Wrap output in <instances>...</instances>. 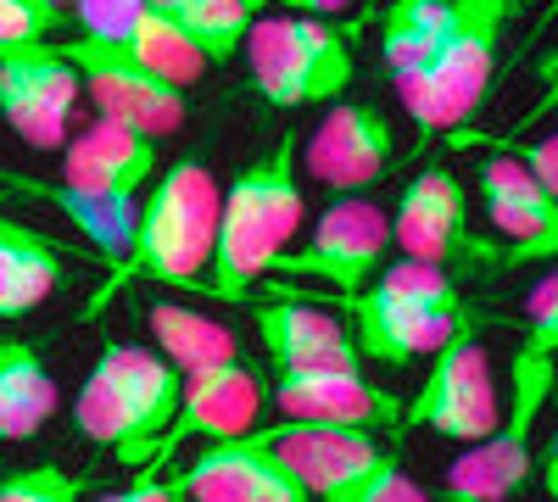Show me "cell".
<instances>
[{
  "instance_id": "1",
  "label": "cell",
  "mask_w": 558,
  "mask_h": 502,
  "mask_svg": "<svg viewBox=\"0 0 558 502\" xmlns=\"http://www.w3.org/2000/svg\"><path fill=\"white\" fill-rule=\"evenodd\" d=\"M296 134H279L274 151L246 162L229 191H218V223H213V257L202 273V296L213 302H246L252 285L268 273V262L291 246L302 230V162H296Z\"/></svg>"
},
{
  "instance_id": "2",
  "label": "cell",
  "mask_w": 558,
  "mask_h": 502,
  "mask_svg": "<svg viewBox=\"0 0 558 502\" xmlns=\"http://www.w3.org/2000/svg\"><path fill=\"white\" fill-rule=\"evenodd\" d=\"M213 223H218L213 168L202 157H179L168 173L151 179V196L134 212V235H129L123 257L107 268V280H101L96 302L84 307V318H96L134 280L196 291L202 273H207V257H213Z\"/></svg>"
},
{
  "instance_id": "3",
  "label": "cell",
  "mask_w": 558,
  "mask_h": 502,
  "mask_svg": "<svg viewBox=\"0 0 558 502\" xmlns=\"http://www.w3.org/2000/svg\"><path fill=\"white\" fill-rule=\"evenodd\" d=\"M179 391L184 375L168 357H157L151 346L107 341L73 396V430L89 446H107L123 469L162 464V436L179 414Z\"/></svg>"
},
{
  "instance_id": "4",
  "label": "cell",
  "mask_w": 558,
  "mask_h": 502,
  "mask_svg": "<svg viewBox=\"0 0 558 502\" xmlns=\"http://www.w3.org/2000/svg\"><path fill=\"white\" fill-rule=\"evenodd\" d=\"M520 7L525 0H452L447 7V28L436 39V51L408 78H397L402 112L413 118L418 140H436L441 128L475 118L502 57V34L520 17Z\"/></svg>"
},
{
  "instance_id": "5",
  "label": "cell",
  "mask_w": 558,
  "mask_h": 502,
  "mask_svg": "<svg viewBox=\"0 0 558 502\" xmlns=\"http://www.w3.org/2000/svg\"><path fill=\"white\" fill-rule=\"evenodd\" d=\"M347 318H352V341H357V357H375L386 369H402L413 357H430L452 341V330L463 325V296L452 285L447 268H430V262H391L368 280L357 296L341 302Z\"/></svg>"
},
{
  "instance_id": "6",
  "label": "cell",
  "mask_w": 558,
  "mask_h": 502,
  "mask_svg": "<svg viewBox=\"0 0 558 502\" xmlns=\"http://www.w3.org/2000/svg\"><path fill=\"white\" fill-rule=\"evenodd\" d=\"M241 51L252 62V96L268 107H324L357 73V28L302 12H263Z\"/></svg>"
},
{
  "instance_id": "7",
  "label": "cell",
  "mask_w": 558,
  "mask_h": 502,
  "mask_svg": "<svg viewBox=\"0 0 558 502\" xmlns=\"http://www.w3.org/2000/svg\"><path fill=\"white\" fill-rule=\"evenodd\" d=\"M558 385V341L520 335L508 357V402L502 425L475 441L463 458L447 469V502H514L531 486V430Z\"/></svg>"
},
{
  "instance_id": "8",
  "label": "cell",
  "mask_w": 558,
  "mask_h": 502,
  "mask_svg": "<svg viewBox=\"0 0 558 502\" xmlns=\"http://www.w3.org/2000/svg\"><path fill=\"white\" fill-rule=\"evenodd\" d=\"M502 425V396L492 380L486 346L475 341V325L463 318L452 341L430 352V375L418 385V396L402 407L397 430H430L441 441H486Z\"/></svg>"
},
{
  "instance_id": "9",
  "label": "cell",
  "mask_w": 558,
  "mask_h": 502,
  "mask_svg": "<svg viewBox=\"0 0 558 502\" xmlns=\"http://www.w3.org/2000/svg\"><path fill=\"white\" fill-rule=\"evenodd\" d=\"M246 441L268 452L307 491V502H357L363 486L391 458L375 441V430H341V425H307V419H274L263 430H246Z\"/></svg>"
},
{
  "instance_id": "10",
  "label": "cell",
  "mask_w": 558,
  "mask_h": 502,
  "mask_svg": "<svg viewBox=\"0 0 558 502\" xmlns=\"http://www.w3.org/2000/svg\"><path fill=\"white\" fill-rule=\"evenodd\" d=\"M57 51L68 57V68L78 73V89H89V101L107 123H123L146 140H162V134H179L184 118H191V101L184 89L157 78L140 57H129L123 45L107 39H57Z\"/></svg>"
},
{
  "instance_id": "11",
  "label": "cell",
  "mask_w": 558,
  "mask_h": 502,
  "mask_svg": "<svg viewBox=\"0 0 558 502\" xmlns=\"http://www.w3.org/2000/svg\"><path fill=\"white\" fill-rule=\"evenodd\" d=\"M386 246H391V218L375 201H363V196H336L330 207L318 212L307 246L302 252H279L268 262V273H286V280H318V285H330L347 302L386 268Z\"/></svg>"
},
{
  "instance_id": "12",
  "label": "cell",
  "mask_w": 558,
  "mask_h": 502,
  "mask_svg": "<svg viewBox=\"0 0 558 502\" xmlns=\"http://www.w3.org/2000/svg\"><path fill=\"white\" fill-rule=\"evenodd\" d=\"M302 173H313V185L336 191V196H357L375 179L391 173L397 162V128L375 101H341L324 112V123L313 128V140L296 146Z\"/></svg>"
},
{
  "instance_id": "13",
  "label": "cell",
  "mask_w": 558,
  "mask_h": 502,
  "mask_svg": "<svg viewBox=\"0 0 558 502\" xmlns=\"http://www.w3.org/2000/svg\"><path fill=\"white\" fill-rule=\"evenodd\" d=\"M391 241L402 246L408 262H430V268L486 262V241L470 223V196H463V185L447 168H425L408 179L391 218Z\"/></svg>"
},
{
  "instance_id": "14",
  "label": "cell",
  "mask_w": 558,
  "mask_h": 502,
  "mask_svg": "<svg viewBox=\"0 0 558 502\" xmlns=\"http://www.w3.org/2000/svg\"><path fill=\"white\" fill-rule=\"evenodd\" d=\"M268 407V375L252 369L246 357H229V363H213V369H196L184 375V391H179V414L162 436V464L179 452V441H235L246 430H257Z\"/></svg>"
},
{
  "instance_id": "15",
  "label": "cell",
  "mask_w": 558,
  "mask_h": 502,
  "mask_svg": "<svg viewBox=\"0 0 558 502\" xmlns=\"http://www.w3.org/2000/svg\"><path fill=\"white\" fill-rule=\"evenodd\" d=\"M268 402L279 419H307V425H341V430H397L402 402L363 380V369H274Z\"/></svg>"
},
{
  "instance_id": "16",
  "label": "cell",
  "mask_w": 558,
  "mask_h": 502,
  "mask_svg": "<svg viewBox=\"0 0 558 502\" xmlns=\"http://www.w3.org/2000/svg\"><path fill=\"white\" fill-rule=\"evenodd\" d=\"M475 185H481V207L492 218V230L508 241L502 268L553 262L558 257V196L536 185L520 157H502V151L481 157L475 162Z\"/></svg>"
},
{
  "instance_id": "17",
  "label": "cell",
  "mask_w": 558,
  "mask_h": 502,
  "mask_svg": "<svg viewBox=\"0 0 558 502\" xmlns=\"http://www.w3.org/2000/svg\"><path fill=\"white\" fill-rule=\"evenodd\" d=\"M157 140L134 134L123 123L96 118L89 128L68 134L62 140V185L84 191V196H101V201H123L140 207V191L157 179Z\"/></svg>"
},
{
  "instance_id": "18",
  "label": "cell",
  "mask_w": 558,
  "mask_h": 502,
  "mask_svg": "<svg viewBox=\"0 0 558 502\" xmlns=\"http://www.w3.org/2000/svg\"><path fill=\"white\" fill-rule=\"evenodd\" d=\"M184 502H307V491L279 469L268 452H257L246 436L213 441L202 458L179 475Z\"/></svg>"
},
{
  "instance_id": "19",
  "label": "cell",
  "mask_w": 558,
  "mask_h": 502,
  "mask_svg": "<svg viewBox=\"0 0 558 502\" xmlns=\"http://www.w3.org/2000/svg\"><path fill=\"white\" fill-rule=\"evenodd\" d=\"M257 341L274 369H357V341L341 318L318 313L296 296L257 307Z\"/></svg>"
},
{
  "instance_id": "20",
  "label": "cell",
  "mask_w": 558,
  "mask_h": 502,
  "mask_svg": "<svg viewBox=\"0 0 558 502\" xmlns=\"http://www.w3.org/2000/svg\"><path fill=\"white\" fill-rule=\"evenodd\" d=\"M68 280L62 246L23 218L0 212V318H23Z\"/></svg>"
},
{
  "instance_id": "21",
  "label": "cell",
  "mask_w": 558,
  "mask_h": 502,
  "mask_svg": "<svg viewBox=\"0 0 558 502\" xmlns=\"http://www.w3.org/2000/svg\"><path fill=\"white\" fill-rule=\"evenodd\" d=\"M57 380L34 341H0V441H28L57 414Z\"/></svg>"
},
{
  "instance_id": "22",
  "label": "cell",
  "mask_w": 558,
  "mask_h": 502,
  "mask_svg": "<svg viewBox=\"0 0 558 502\" xmlns=\"http://www.w3.org/2000/svg\"><path fill=\"white\" fill-rule=\"evenodd\" d=\"M146 325H151L157 357H168L179 375H196V369H213V363L241 357V346H235V330L213 325V318H202V313H191V307L151 302V307H146Z\"/></svg>"
},
{
  "instance_id": "23",
  "label": "cell",
  "mask_w": 558,
  "mask_h": 502,
  "mask_svg": "<svg viewBox=\"0 0 558 502\" xmlns=\"http://www.w3.org/2000/svg\"><path fill=\"white\" fill-rule=\"evenodd\" d=\"M263 7L268 0H184V7H173L168 17L202 51L207 68H223L229 57H241V39L263 17Z\"/></svg>"
},
{
  "instance_id": "24",
  "label": "cell",
  "mask_w": 558,
  "mask_h": 502,
  "mask_svg": "<svg viewBox=\"0 0 558 502\" xmlns=\"http://www.w3.org/2000/svg\"><path fill=\"white\" fill-rule=\"evenodd\" d=\"M447 7L452 0H397V7L380 17V62H386L391 84L408 78L436 51V39L447 28Z\"/></svg>"
},
{
  "instance_id": "25",
  "label": "cell",
  "mask_w": 558,
  "mask_h": 502,
  "mask_svg": "<svg viewBox=\"0 0 558 502\" xmlns=\"http://www.w3.org/2000/svg\"><path fill=\"white\" fill-rule=\"evenodd\" d=\"M123 51H129V57H140L157 78H168V84H179V89H191V84L207 73L202 51L179 34V23H173L168 12H157V7H146V17H140V23L129 28Z\"/></svg>"
},
{
  "instance_id": "26",
  "label": "cell",
  "mask_w": 558,
  "mask_h": 502,
  "mask_svg": "<svg viewBox=\"0 0 558 502\" xmlns=\"http://www.w3.org/2000/svg\"><path fill=\"white\" fill-rule=\"evenodd\" d=\"M0 118H7L12 134L34 151H62V140H68V118H57L51 107H45L34 96V84L7 57H0Z\"/></svg>"
},
{
  "instance_id": "27",
  "label": "cell",
  "mask_w": 558,
  "mask_h": 502,
  "mask_svg": "<svg viewBox=\"0 0 558 502\" xmlns=\"http://www.w3.org/2000/svg\"><path fill=\"white\" fill-rule=\"evenodd\" d=\"M84 475H68L62 464L0 469V502H84Z\"/></svg>"
},
{
  "instance_id": "28",
  "label": "cell",
  "mask_w": 558,
  "mask_h": 502,
  "mask_svg": "<svg viewBox=\"0 0 558 502\" xmlns=\"http://www.w3.org/2000/svg\"><path fill=\"white\" fill-rule=\"evenodd\" d=\"M151 0H73L68 7V23L78 28V39H107V45H123L129 28L146 17Z\"/></svg>"
},
{
  "instance_id": "29",
  "label": "cell",
  "mask_w": 558,
  "mask_h": 502,
  "mask_svg": "<svg viewBox=\"0 0 558 502\" xmlns=\"http://www.w3.org/2000/svg\"><path fill=\"white\" fill-rule=\"evenodd\" d=\"M57 28H68V17L34 7V0H0V51H12V45H45V39H57Z\"/></svg>"
},
{
  "instance_id": "30",
  "label": "cell",
  "mask_w": 558,
  "mask_h": 502,
  "mask_svg": "<svg viewBox=\"0 0 558 502\" xmlns=\"http://www.w3.org/2000/svg\"><path fill=\"white\" fill-rule=\"evenodd\" d=\"M525 335L531 341H558V280L542 273V280L525 291Z\"/></svg>"
},
{
  "instance_id": "31",
  "label": "cell",
  "mask_w": 558,
  "mask_h": 502,
  "mask_svg": "<svg viewBox=\"0 0 558 502\" xmlns=\"http://www.w3.org/2000/svg\"><path fill=\"white\" fill-rule=\"evenodd\" d=\"M168 464H146V475H140L134 486L123 491H107L96 502H179V475H162Z\"/></svg>"
},
{
  "instance_id": "32",
  "label": "cell",
  "mask_w": 558,
  "mask_h": 502,
  "mask_svg": "<svg viewBox=\"0 0 558 502\" xmlns=\"http://www.w3.org/2000/svg\"><path fill=\"white\" fill-rule=\"evenodd\" d=\"M357 502H430V497L402 475V464H397V458H386V469L363 486V497H357Z\"/></svg>"
},
{
  "instance_id": "33",
  "label": "cell",
  "mask_w": 558,
  "mask_h": 502,
  "mask_svg": "<svg viewBox=\"0 0 558 502\" xmlns=\"http://www.w3.org/2000/svg\"><path fill=\"white\" fill-rule=\"evenodd\" d=\"M520 162H525V173L536 179L542 191H553V196H558V134H542V140H536L531 151H520Z\"/></svg>"
},
{
  "instance_id": "34",
  "label": "cell",
  "mask_w": 558,
  "mask_h": 502,
  "mask_svg": "<svg viewBox=\"0 0 558 502\" xmlns=\"http://www.w3.org/2000/svg\"><path fill=\"white\" fill-rule=\"evenodd\" d=\"M274 7H286V12H302V17H341L352 0H274Z\"/></svg>"
},
{
  "instance_id": "35",
  "label": "cell",
  "mask_w": 558,
  "mask_h": 502,
  "mask_svg": "<svg viewBox=\"0 0 558 502\" xmlns=\"http://www.w3.org/2000/svg\"><path fill=\"white\" fill-rule=\"evenodd\" d=\"M151 7H157V12H173V7H184V0H151Z\"/></svg>"
},
{
  "instance_id": "36",
  "label": "cell",
  "mask_w": 558,
  "mask_h": 502,
  "mask_svg": "<svg viewBox=\"0 0 558 502\" xmlns=\"http://www.w3.org/2000/svg\"><path fill=\"white\" fill-rule=\"evenodd\" d=\"M62 7H73V0H62Z\"/></svg>"
},
{
  "instance_id": "37",
  "label": "cell",
  "mask_w": 558,
  "mask_h": 502,
  "mask_svg": "<svg viewBox=\"0 0 558 502\" xmlns=\"http://www.w3.org/2000/svg\"><path fill=\"white\" fill-rule=\"evenodd\" d=\"M179 502H184V497H179Z\"/></svg>"
}]
</instances>
